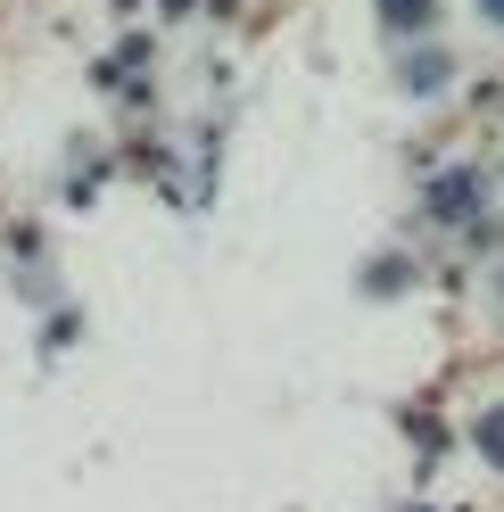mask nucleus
Returning <instances> with one entry per match:
<instances>
[{"label":"nucleus","instance_id":"f03ea898","mask_svg":"<svg viewBox=\"0 0 504 512\" xmlns=\"http://www.w3.org/2000/svg\"><path fill=\"white\" fill-rule=\"evenodd\" d=\"M430 207H438V215H463V207H471V174H447V182L430 190Z\"/></svg>","mask_w":504,"mask_h":512},{"label":"nucleus","instance_id":"7ed1b4c3","mask_svg":"<svg viewBox=\"0 0 504 512\" xmlns=\"http://www.w3.org/2000/svg\"><path fill=\"white\" fill-rule=\"evenodd\" d=\"M480 455L504 471V413H488V422H480Z\"/></svg>","mask_w":504,"mask_h":512},{"label":"nucleus","instance_id":"39448f33","mask_svg":"<svg viewBox=\"0 0 504 512\" xmlns=\"http://www.w3.org/2000/svg\"><path fill=\"white\" fill-rule=\"evenodd\" d=\"M480 17H488V25H504V0H480Z\"/></svg>","mask_w":504,"mask_h":512},{"label":"nucleus","instance_id":"20e7f679","mask_svg":"<svg viewBox=\"0 0 504 512\" xmlns=\"http://www.w3.org/2000/svg\"><path fill=\"white\" fill-rule=\"evenodd\" d=\"M381 9H389V25H422V17H430V0H381Z\"/></svg>","mask_w":504,"mask_h":512},{"label":"nucleus","instance_id":"f257e3e1","mask_svg":"<svg viewBox=\"0 0 504 512\" xmlns=\"http://www.w3.org/2000/svg\"><path fill=\"white\" fill-rule=\"evenodd\" d=\"M405 83H414V91H438V83H447V50H422V58H405Z\"/></svg>","mask_w":504,"mask_h":512}]
</instances>
